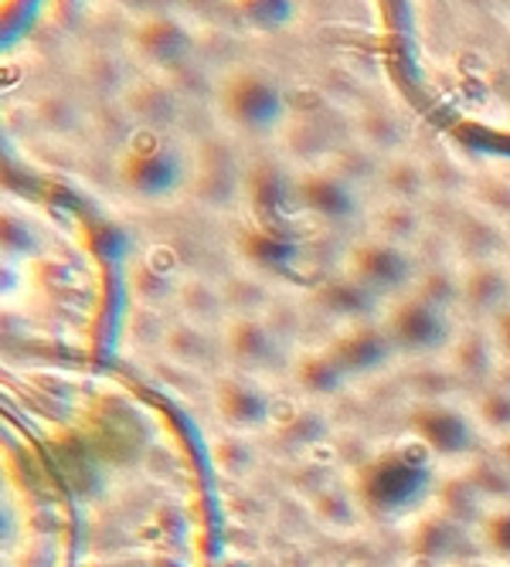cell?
<instances>
[{
  "mask_svg": "<svg viewBox=\"0 0 510 567\" xmlns=\"http://www.w3.org/2000/svg\"><path fill=\"white\" fill-rule=\"evenodd\" d=\"M463 550L473 554L477 560H483L473 527L449 517V513H442L439 506H426L422 513H416V517L408 520V554L436 557L446 567H452L456 560H459V567H473L470 560H463Z\"/></svg>",
  "mask_w": 510,
  "mask_h": 567,
  "instance_id": "52a82bcc",
  "label": "cell"
},
{
  "mask_svg": "<svg viewBox=\"0 0 510 567\" xmlns=\"http://www.w3.org/2000/svg\"><path fill=\"white\" fill-rule=\"evenodd\" d=\"M273 394L263 378L225 368L212 378V408L225 432L255 435L273 425Z\"/></svg>",
  "mask_w": 510,
  "mask_h": 567,
  "instance_id": "277c9868",
  "label": "cell"
},
{
  "mask_svg": "<svg viewBox=\"0 0 510 567\" xmlns=\"http://www.w3.org/2000/svg\"><path fill=\"white\" fill-rule=\"evenodd\" d=\"M510 302V269L493 259H477L459 269V306L490 320Z\"/></svg>",
  "mask_w": 510,
  "mask_h": 567,
  "instance_id": "30bf717a",
  "label": "cell"
},
{
  "mask_svg": "<svg viewBox=\"0 0 510 567\" xmlns=\"http://www.w3.org/2000/svg\"><path fill=\"white\" fill-rule=\"evenodd\" d=\"M317 306H320V313H327L330 320H337V327L368 323V320H375V313H381V309H378V296H371L365 286H357L350 276L327 282L317 292Z\"/></svg>",
  "mask_w": 510,
  "mask_h": 567,
  "instance_id": "4fadbf2b",
  "label": "cell"
},
{
  "mask_svg": "<svg viewBox=\"0 0 510 567\" xmlns=\"http://www.w3.org/2000/svg\"><path fill=\"white\" fill-rule=\"evenodd\" d=\"M130 296L140 309H153V313H161L167 302H177L174 282L161 272H153L146 262L130 272Z\"/></svg>",
  "mask_w": 510,
  "mask_h": 567,
  "instance_id": "ffe728a7",
  "label": "cell"
},
{
  "mask_svg": "<svg viewBox=\"0 0 510 567\" xmlns=\"http://www.w3.org/2000/svg\"><path fill=\"white\" fill-rule=\"evenodd\" d=\"M375 228L385 241L408 245V241H416V235L422 231V218L408 208V200H388L381 218H375Z\"/></svg>",
  "mask_w": 510,
  "mask_h": 567,
  "instance_id": "44dd1931",
  "label": "cell"
},
{
  "mask_svg": "<svg viewBox=\"0 0 510 567\" xmlns=\"http://www.w3.org/2000/svg\"><path fill=\"white\" fill-rule=\"evenodd\" d=\"M347 489L368 517L381 520H412L416 513L432 506L436 496V458L432 452L405 435L365 462H357L347 476Z\"/></svg>",
  "mask_w": 510,
  "mask_h": 567,
  "instance_id": "6da1fadb",
  "label": "cell"
},
{
  "mask_svg": "<svg viewBox=\"0 0 510 567\" xmlns=\"http://www.w3.org/2000/svg\"><path fill=\"white\" fill-rule=\"evenodd\" d=\"M401 567H446V564H439L436 557H426V554H408Z\"/></svg>",
  "mask_w": 510,
  "mask_h": 567,
  "instance_id": "484cf974",
  "label": "cell"
},
{
  "mask_svg": "<svg viewBox=\"0 0 510 567\" xmlns=\"http://www.w3.org/2000/svg\"><path fill=\"white\" fill-rule=\"evenodd\" d=\"M405 432L422 442L436 462L470 466L483 455V432L463 401H408L405 404Z\"/></svg>",
  "mask_w": 510,
  "mask_h": 567,
  "instance_id": "7a4b0ae2",
  "label": "cell"
},
{
  "mask_svg": "<svg viewBox=\"0 0 510 567\" xmlns=\"http://www.w3.org/2000/svg\"><path fill=\"white\" fill-rule=\"evenodd\" d=\"M212 462L225 480L242 483L255 473V466H259V452H255V445H252V435L222 432L212 442Z\"/></svg>",
  "mask_w": 510,
  "mask_h": 567,
  "instance_id": "d6986e66",
  "label": "cell"
},
{
  "mask_svg": "<svg viewBox=\"0 0 510 567\" xmlns=\"http://www.w3.org/2000/svg\"><path fill=\"white\" fill-rule=\"evenodd\" d=\"M442 360L456 371V378L463 384H480V388H487L490 378L497 374V368L503 364L487 320L477 327H459L452 333L449 347L442 350Z\"/></svg>",
  "mask_w": 510,
  "mask_h": 567,
  "instance_id": "9c48e42d",
  "label": "cell"
},
{
  "mask_svg": "<svg viewBox=\"0 0 510 567\" xmlns=\"http://www.w3.org/2000/svg\"><path fill=\"white\" fill-rule=\"evenodd\" d=\"M473 534H477V547H480L483 564L510 567V499L490 503L477 517Z\"/></svg>",
  "mask_w": 510,
  "mask_h": 567,
  "instance_id": "2e32d148",
  "label": "cell"
},
{
  "mask_svg": "<svg viewBox=\"0 0 510 567\" xmlns=\"http://www.w3.org/2000/svg\"><path fill=\"white\" fill-rule=\"evenodd\" d=\"M401 388L408 401H456L463 381L446 364L442 357H426V360H408Z\"/></svg>",
  "mask_w": 510,
  "mask_h": 567,
  "instance_id": "5bb4252c",
  "label": "cell"
},
{
  "mask_svg": "<svg viewBox=\"0 0 510 567\" xmlns=\"http://www.w3.org/2000/svg\"><path fill=\"white\" fill-rule=\"evenodd\" d=\"M347 276L378 299H398V292L416 279V262L408 259L405 245L378 238L347 255Z\"/></svg>",
  "mask_w": 510,
  "mask_h": 567,
  "instance_id": "ba28073f",
  "label": "cell"
},
{
  "mask_svg": "<svg viewBox=\"0 0 510 567\" xmlns=\"http://www.w3.org/2000/svg\"><path fill=\"white\" fill-rule=\"evenodd\" d=\"M487 567H490V564H487Z\"/></svg>",
  "mask_w": 510,
  "mask_h": 567,
  "instance_id": "4316f807",
  "label": "cell"
},
{
  "mask_svg": "<svg viewBox=\"0 0 510 567\" xmlns=\"http://www.w3.org/2000/svg\"><path fill=\"white\" fill-rule=\"evenodd\" d=\"M215 347H222L218 330H204L187 320L167 323L161 353L184 371H208L215 364Z\"/></svg>",
  "mask_w": 510,
  "mask_h": 567,
  "instance_id": "7c38bea8",
  "label": "cell"
},
{
  "mask_svg": "<svg viewBox=\"0 0 510 567\" xmlns=\"http://www.w3.org/2000/svg\"><path fill=\"white\" fill-rule=\"evenodd\" d=\"M493 455H497L500 466L510 473V435H507V439H500V442H493Z\"/></svg>",
  "mask_w": 510,
  "mask_h": 567,
  "instance_id": "d4e9b609",
  "label": "cell"
},
{
  "mask_svg": "<svg viewBox=\"0 0 510 567\" xmlns=\"http://www.w3.org/2000/svg\"><path fill=\"white\" fill-rule=\"evenodd\" d=\"M467 404L487 442H500L510 435V384H487Z\"/></svg>",
  "mask_w": 510,
  "mask_h": 567,
  "instance_id": "e0dca14e",
  "label": "cell"
},
{
  "mask_svg": "<svg viewBox=\"0 0 510 567\" xmlns=\"http://www.w3.org/2000/svg\"><path fill=\"white\" fill-rule=\"evenodd\" d=\"M289 381L296 384V391L306 401H327L337 398L350 381L344 378V371L337 368V360L330 357L327 347H314V350H293L289 360Z\"/></svg>",
  "mask_w": 510,
  "mask_h": 567,
  "instance_id": "8fae6325",
  "label": "cell"
},
{
  "mask_svg": "<svg viewBox=\"0 0 510 567\" xmlns=\"http://www.w3.org/2000/svg\"><path fill=\"white\" fill-rule=\"evenodd\" d=\"M395 353L405 360H426V357H442L449 347L456 327L449 323V313L432 302H426L416 292L398 296L385 313L378 317Z\"/></svg>",
  "mask_w": 510,
  "mask_h": 567,
  "instance_id": "3957f363",
  "label": "cell"
},
{
  "mask_svg": "<svg viewBox=\"0 0 510 567\" xmlns=\"http://www.w3.org/2000/svg\"><path fill=\"white\" fill-rule=\"evenodd\" d=\"M177 313H181V320H187L194 327L222 333V327L228 323V306H225L222 286L201 279V276L181 282V289H177Z\"/></svg>",
  "mask_w": 510,
  "mask_h": 567,
  "instance_id": "9a60e30c",
  "label": "cell"
},
{
  "mask_svg": "<svg viewBox=\"0 0 510 567\" xmlns=\"http://www.w3.org/2000/svg\"><path fill=\"white\" fill-rule=\"evenodd\" d=\"M490 333H493V343L500 350V360L503 364H510V302L503 309H497V313L487 320Z\"/></svg>",
  "mask_w": 510,
  "mask_h": 567,
  "instance_id": "cb8c5ba5",
  "label": "cell"
},
{
  "mask_svg": "<svg viewBox=\"0 0 510 567\" xmlns=\"http://www.w3.org/2000/svg\"><path fill=\"white\" fill-rule=\"evenodd\" d=\"M153 272H161V276H167V279H174L177 276V269H181V255L171 248V245H153L150 251H146V259H143Z\"/></svg>",
  "mask_w": 510,
  "mask_h": 567,
  "instance_id": "603a6c76",
  "label": "cell"
},
{
  "mask_svg": "<svg viewBox=\"0 0 510 567\" xmlns=\"http://www.w3.org/2000/svg\"><path fill=\"white\" fill-rule=\"evenodd\" d=\"M324 347L330 350V357L337 360V368L344 371L347 381H371L398 360L381 320L337 327V333Z\"/></svg>",
  "mask_w": 510,
  "mask_h": 567,
  "instance_id": "8992f818",
  "label": "cell"
},
{
  "mask_svg": "<svg viewBox=\"0 0 510 567\" xmlns=\"http://www.w3.org/2000/svg\"><path fill=\"white\" fill-rule=\"evenodd\" d=\"M222 353L228 368H238L255 378H266L283 364L289 368L293 360V350H286L266 317H228V323L222 327Z\"/></svg>",
  "mask_w": 510,
  "mask_h": 567,
  "instance_id": "5b68a950",
  "label": "cell"
},
{
  "mask_svg": "<svg viewBox=\"0 0 510 567\" xmlns=\"http://www.w3.org/2000/svg\"><path fill=\"white\" fill-rule=\"evenodd\" d=\"M416 296H422L426 302L449 313L452 306H459V269H432V272L419 276Z\"/></svg>",
  "mask_w": 510,
  "mask_h": 567,
  "instance_id": "7402d4cb",
  "label": "cell"
},
{
  "mask_svg": "<svg viewBox=\"0 0 510 567\" xmlns=\"http://www.w3.org/2000/svg\"><path fill=\"white\" fill-rule=\"evenodd\" d=\"M310 509H314L317 524L330 534H350V530H357V524H361V517H365V509L357 506V499L347 486H324L314 496Z\"/></svg>",
  "mask_w": 510,
  "mask_h": 567,
  "instance_id": "ac0fdd59",
  "label": "cell"
}]
</instances>
